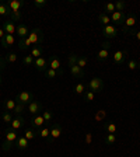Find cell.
<instances>
[{
    "mask_svg": "<svg viewBox=\"0 0 140 157\" xmlns=\"http://www.w3.org/2000/svg\"><path fill=\"white\" fill-rule=\"evenodd\" d=\"M109 48H111V42L107 41V42L102 44V48L98 51L97 53V60L100 62H105L108 58H109Z\"/></svg>",
    "mask_w": 140,
    "mask_h": 157,
    "instance_id": "cell-6",
    "label": "cell"
},
{
    "mask_svg": "<svg viewBox=\"0 0 140 157\" xmlns=\"http://www.w3.org/2000/svg\"><path fill=\"white\" fill-rule=\"evenodd\" d=\"M27 111L32 115V117H35V115H39L41 112H42V105H41L39 101L35 100V101H32L31 104L27 105Z\"/></svg>",
    "mask_w": 140,
    "mask_h": 157,
    "instance_id": "cell-11",
    "label": "cell"
},
{
    "mask_svg": "<svg viewBox=\"0 0 140 157\" xmlns=\"http://www.w3.org/2000/svg\"><path fill=\"white\" fill-rule=\"evenodd\" d=\"M105 117H107V112L102 111V109H100V111L97 112V115H95V119H97V121H102Z\"/></svg>",
    "mask_w": 140,
    "mask_h": 157,
    "instance_id": "cell-47",
    "label": "cell"
},
{
    "mask_svg": "<svg viewBox=\"0 0 140 157\" xmlns=\"http://www.w3.org/2000/svg\"><path fill=\"white\" fill-rule=\"evenodd\" d=\"M31 56H34V58H41V56H44V48L42 46H34L32 49H31V53H29Z\"/></svg>",
    "mask_w": 140,
    "mask_h": 157,
    "instance_id": "cell-28",
    "label": "cell"
},
{
    "mask_svg": "<svg viewBox=\"0 0 140 157\" xmlns=\"http://www.w3.org/2000/svg\"><path fill=\"white\" fill-rule=\"evenodd\" d=\"M116 10H115V3H107L105 4V7H104V13L105 14H112V13H115Z\"/></svg>",
    "mask_w": 140,
    "mask_h": 157,
    "instance_id": "cell-38",
    "label": "cell"
},
{
    "mask_svg": "<svg viewBox=\"0 0 140 157\" xmlns=\"http://www.w3.org/2000/svg\"><path fill=\"white\" fill-rule=\"evenodd\" d=\"M16 100H11V98H7V100H4V102H3V107H4V109L6 111H9V112H13L14 111V108H16Z\"/></svg>",
    "mask_w": 140,
    "mask_h": 157,
    "instance_id": "cell-24",
    "label": "cell"
},
{
    "mask_svg": "<svg viewBox=\"0 0 140 157\" xmlns=\"http://www.w3.org/2000/svg\"><path fill=\"white\" fill-rule=\"evenodd\" d=\"M4 135H6V139H4L3 142V146H2V149H3L4 151H9L11 147L16 144L17 139H18L20 135L17 133V131H13V129H6V132H4Z\"/></svg>",
    "mask_w": 140,
    "mask_h": 157,
    "instance_id": "cell-1",
    "label": "cell"
},
{
    "mask_svg": "<svg viewBox=\"0 0 140 157\" xmlns=\"http://www.w3.org/2000/svg\"><path fill=\"white\" fill-rule=\"evenodd\" d=\"M58 76H62V73L56 72V70H53V69H48V70L45 72V77L46 78H56Z\"/></svg>",
    "mask_w": 140,
    "mask_h": 157,
    "instance_id": "cell-31",
    "label": "cell"
},
{
    "mask_svg": "<svg viewBox=\"0 0 140 157\" xmlns=\"http://www.w3.org/2000/svg\"><path fill=\"white\" fill-rule=\"evenodd\" d=\"M34 6L38 9H42L46 6V0H34Z\"/></svg>",
    "mask_w": 140,
    "mask_h": 157,
    "instance_id": "cell-45",
    "label": "cell"
},
{
    "mask_svg": "<svg viewBox=\"0 0 140 157\" xmlns=\"http://www.w3.org/2000/svg\"><path fill=\"white\" fill-rule=\"evenodd\" d=\"M24 111H25V105H23V104H16V108H14L13 114H14V117H20V115L23 114Z\"/></svg>",
    "mask_w": 140,
    "mask_h": 157,
    "instance_id": "cell-37",
    "label": "cell"
},
{
    "mask_svg": "<svg viewBox=\"0 0 140 157\" xmlns=\"http://www.w3.org/2000/svg\"><path fill=\"white\" fill-rule=\"evenodd\" d=\"M28 38H29V41H31V44H32L34 46H38L44 42L45 36H44V33H42V29L41 28H34L32 31H29Z\"/></svg>",
    "mask_w": 140,
    "mask_h": 157,
    "instance_id": "cell-3",
    "label": "cell"
},
{
    "mask_svg": "<svg viewBox=\"0 0 140 157\" xmlns=\"http://www.w3.org/2000/svg\"><path fill=\"white\" fill-rule=\"evenodd\" d=\"M38 135H39V132L32 129V128H28V129H25V132H24V136H25L27 140H34V139H36Z\"/></svg>",
    "mask_w": 140,
    "mask_h": 157,
    "instance_id": "cell-23",
    "label": "cell"
},
{
    "mask_svg": "<svg viewBox=\"0 0 140 157\" xmlns=\"http://www.w3.org/2000/svg\"><path fill=\"white\" fill-rule=\"evenodd\" d=\"M34 67L38 70V72H44L45 73L49 67V58L45 56H41V58H36L35 62H34Z\"/></svg>",
    "mask_w": 140,
    "mask_h": 157,
    "instance_id": "cell-7",
    "label": "cell"
},
{
    "mask_svg": "<svg viewBox=\"0 0 140 157\" xmlns=\"http://www.w3.org/2000/svg\"><path fill=\"white\" fill-rule=\"evenodd\" d=\"M4 35H6V33H4V29H3V27H0V41L4 38Z\"/></svg>",
    "mask_w": 140,
    "mask_h": 157,
    "instance_id": "cell-48",
    "label": "cell"
},
{
    "mask_svg": "<svg viewBox=\"0 0 140 157\" xmlns=\"http://www.w3.org/2000/svg\"><path fill=\"white\" fill-rule=\"evenodd\" d=\"M0 42H2V46H3L4 49L11 48V46L14 45V35H10V34H6V35H4V38L2 39Z\"/></svg>",
    "mask_w": 140,
    "mask_h": 157,
    "instance_id": "cell-18",
    "label": "cell"
},
{
    "mask_svg": "<svg viewBox=\"0 0 140 157\" xmlns=\"http://www.w3.org/2000/svg\"><path fill=\"white\" fill-rule=\"evenodd\" d=\"M31 46H32V44H31V41H29L28 36H27V38H21L18 41V49L20 51H28Z\"/></svg>",
    "mask_w": 140,
    "mask_h": 157,
    "instance_id": "cell-21",
    "label": "cell"
},
{
    "mask_svg": "<svg viewBox=\"0 0 140 157\" xmlns=\"http://www.w3.org/2000/svg\"><path fill=\"white\" fill-rule=\"evenodd\" d=\"M60 60H59L58 56L52 55L51 58H49V69H53V70H56V72H60L63 75V69L60 67Z\"/></svg>",
    "mask_w": 140,
    "mask_h": 157,
    "instance_id": "cell-13",
    "label": "cell"
},
{
    "mask_svg": "<svg viewBox=\"0 0 140 157\" xmlns=\"http://www.w3.org/2000/svg\"><path fill=\"white\" fill-rule=\"evenodd\" d=\"M133 36H136V39H137V41H140V29H139V31H136V33H134V35Z\"/></svg>",
    "mask_w": 140,
    "mask_h": 157,
    "instance_id": "cell-50",
    "label": "cell"
},
{
    "mask_svg": "<svg viewBox=\"0 0 140 157\" xmlns=\"http://www.w3.org/2000/svg\"><path fill=\"white\" fill-rule=\"evenodd\" d=\"M83 95H84V101H85V102H91L93 100H94V95H95V94H94L93 91H90V90H88V91H85Z\"/></svg>",
    "mask_w": 140,
    "mask_h": 157,
    "instance_id": "cell-43",
    "label": "cell"
},
{
    "mask_svg": "<svg viewBox=\"0 0 140 157\" xmlns=\"http://www.w3.org/2000/svg\"><path fill=\"white\" fill-rule=\"evenodd\" d=\"M115 10H116V11H122V13H125V10H126V2H123V0H118L116 3H115Z\"/></svg>",
    "mask_w": 140,
    "mask_h": 157,
    "instance_id": "cell-32",
    "label": "cell"
},
{
    "mask_svg": "<svg viewBox=\"0 0 140 157\" xmlns=\"http://www.w3.org/2000/svg\"><path fill=\"white\" fill-rule=\"evenodd\" d=\"M25 125V121H24V118L20 115V117H14L11 124H10V129H13V131H18L21 128Z\"/></svg>",
    "mask_w": 140,
    "mask_h": 157,
    "instance_id": "cell-14",
    "label": "cell"
},
{
    "mask_svg": "<svg viewBox=\"0 0 140 157\" xmlns=\"http://www.w3.org/2000/svg\"><path fill=\"white\" fill-rule=\"evenodd\" d=\"M11 9L9 7V3H0V16L2 17H10Z\"/></svg>",
    "mask_w": 140,
    "mask_h": 157,
    "instance_id": "cell-25",
    "label": "cell"
},
{
    "mask_svg": "<svg viewBox=\"0 0 140 157\" xmlns=\"http://www.w3.org/2000/svg\"><path fill=\"white\" fill-rule=\"evenodd\" d=\"M13 118H14V114H13V112H9V111L2 112V119H3V122H6V124H11Z\"/></svg>",
    "mask_w": 140,
    "mask_h": 157,
    "instance_id": "cell-30",
    "label": "cell"
},
{
    "mask_svg": "<svg viewBox=\"0 0 140 157\" xmlns=\"http://www.w3.org/2000/svg\"><path fill=\"white\" fill-rule=\"evenodd\" d=\"M115 142H116V135H115V133H108L107 136H105V143H107L108 146L114 144Z\"/></svg>",
    "mask_w": 140,
    "mask_h": 157,
    "instance_id": "cell-39",
    "label": "cell"
},
{
    "mask_svg": "<svg viewBox=\"0 0 140 157\" xmlns=\"http://www.w3.org/2000/svg\"><path fill=\"white\" fill-rule=\"evenodd\" d=\"M126 58H127V51H125V49L115 51L114 55H112V59H114L115 65H123V63L126 62Z\"/></svg>",
    "mask_w": 140,
    "mask_h": 157,
    "instance_id": "cell-9",
    "label": "cell"
},
{
    "mask_svg": "<svg viewBox=\"0 0 140 157\" xmlns=\"http://www.w3.org/2000/svg\"><path fill=\"white\" fill-rule=\"evenodd\" d=\"M62 135V126L60 124H53L52 128H51V137L52 139H58Z\"/></svg>",
    "mask_w": 140,
    "mask_h": 157,
    "instance_id": "cell-20",
    "label": "cell"
},
{
    "mask_svg": "<svg viewBox=\"0 0 140 157\" xmlns=\"http://www.w3.org/2000/svg\"><path fill=\"white\" fill-rule=\"evenodd\" d=\"M85 142H87V143H91V133H90V132L87 133V137H85Z\"/></svg>",
    "mask_w": 140,
    "mask_h": 157,
    "instance_id": "cell-49",
    "label": "cell"
},
{
    "mask_svg": "<svg viewBox=\"0 0 140 157\" xmlns=\"http://www.w3.org/2000/svg\"><path fill=\"white\" fill-rule=\"evenodd\" d=\"M87 65H88V58L87 56H78L77 58V66L78 67L84 69Z\"/></svg>",
    "mask_w": 140,
    "mask_h": 157,
    "instance_id": "cell-33",
    "label": "cell"
},
{
    "mask_svg": "<svg viewBox=\"0 0 140 157\" xmlns=\"http://www.w3.org/2000/svg\"><path fill=\"white\" fill-rule=\"evenodd\" d=\"M16 34L20 36V39H21V38H27V36H28V34H29V29H28V27H27L24 23H18V24H17Z\"/></svg>",
    "mask_w": 140,
    "mask_h": 157,
    "instance_id": "cell-15",
    "label": "cell"
},
{
    "mask_svg": "<svg viewBox=\"0 0 140 157\" xmlns=\"http://www.w3.org/2000/svg\"><path fill=\"white\" fill-rule=\"evenodd\" d=\"M105 128H107L108 133H116V131H118V126H116V124H115V122H107Z\"/></svg>",
    "mask_w": 140,
    "mask_h": 157,
    "instance_id": "cell-35",
    "label": "cell"
},
{
    "mask_svg": "<svg viewBox=\"0 0 140 157\" xmlns=\"http://www.w3.org/2000/svg\"><path fill=\"white\" fill-rule=\"evenodd\" d=\"M21 18H23V13H21V11H11V14H10V20H11L14 24L20 23Z\"/></svg>",
    "mask_w": 140,
    "mask_h": 157,
    "instance_id": "cell-29",
    "label": "cell"
},
{
    "mask_svg": "<svg viewBox=\"0 0 140 157\" xmlns=\"http://www.w3.org/2000/svg\"><path fill=\"white\" fill-rule=\"evenodd\" d=\"M17 59H18V56H17L14 52H10V53H7V55H6V60H7V62H10V63L17 62Z\"/></svg>",
    "mask_w": 140,
    "mask_h": 157,
    "instance_id": "cell-42",
    "label": "cell"
},
{
    "mask_svg": "<svg viewBox=\"0 0 140 157\" xmlns=\"http://www.w3.org/2000/svg\"><path fill=\"white\" fill-rule=\"evenodd\" d=\"M2 107H3V104H2V101H0V111H2Z\"/></svg>",
    "mask_w": 140,
    "mask_h": 157,
    "instance_id": "cell-52",
    "label": "cell"
},
{
    "mask_svg": "<svg viewBox=\"0 0 140 157\" xmlns=\"http://www.w3.org/2000/svg\"><path fill=\"white\" fill-rule=\"evenodd\" d=\"M45 119H44L42 118V115L39 114V115H35V117H32L31 118V128H32V129H35V131H41V129H42L44 126H45Z\"/></svg>",
    "mask_w": 140,
    "mask_h": 157,
    "instance_id": "cell-10",
    "label": "cell"
},
{
    "mask_svg": "<svg viewBox=\"0 0 140 157\" xmlns=\"http://www.w3.org/2000/svg\"><path fill=\"white\" fill-rule=\"evenodd\" d=\"M39 136L44 137V139H48L49 143H52V142H53V139L51 137V129H49V128H46V126H44L42 129L39 131Z\"/></svg>",
    "mask_w": 140,
    "mask_h": 157,
    "instance_id": "cell-26",
    "label": "cell"
},
{
    "mask_svg": "<svg viewBox=\"0 0 140 157\" xmlns=\"http://www.w3.org/2000/svg\"><path fill=\"white\" fill-rule=\"evenodd\" d=\"M98 21H100V24H101L102 27H105V25H108V24H111V16H108V14H105V13H101L98 16Z\"/></svg>",
    "mask_w": 140,
    "mask_h": 157,
    "instance_id": "cell-27",
    "label": "cell"
},
{
    "mask_svg": "<svg viewBox=\"0 0 140 157\" xmlns=\"http://www.w3.org/2000/svg\"><path fill=\"white\" fill-rule=\"evenodd\" d=\"M70 73H72V76L73 77H76V78H83L84 77V70H83L81 67H78L77 65H73V66H70Z\"/></svg>",
    "mask_w": 140,
    "mask_h": 157,
    "instance_id": "cell-19",
    "label": "cell"
},
{
    "mask_svg": "<svg viewBox=\"0 0 140 157\" xmlns=\"http://www.w3.org/2000/svg\"><path fill=\"white\" fill-rule=\"evenodd\" d=\"M6 65H7L6 56H2V55H0V72H3L4 69H6Z\"/></svg>",
    "mask_w": 140,
    "mask_h": 157,
    "instance_id": "cell-46",
    "label": "cell"
},
{
    "mask_svg": "<svg viewBox=\"0 0 140 157\" xmlns=\"http://www.w3.org/2000/svg\"><path fill=\"white\" fill-rule=\"evenodd\" d=\"M85 84H83V83H77V84H76V87H74V93L77 95H81V94H84L85 93Z\"/></svg>",
    "mask_w": 140,
    "mask_h": 157,
    "instance_id": "cell-34",
    "label": "cell"
},
{
    "mask_svg": "<svg viewBox=\"0 0 140 157\" xmlns=\"http://www.w3.org/2000/svg\"><path fill=\"white\" fill-rule=\"evenodd\" d=\"M102 35L107 39H114L118 36V28L112 24H108V25L102 27Z\"/></svg>",
    "mask_w": 140,
    "mask_h": 157,
    "instance_id": "cell-8",
    "label": "cell"
},
{
    "mask_svg": "<svg viewBox=\"0 0 140 157\" xmlns=\"http://www.w3.org/2000/svg\"><path fill=\"white\" fill-rule=\"evenodd\" d=\"M77 58H78V56L76 55V53H70V55H69V58H67L69 67H70V66H73V65H77Z\"/></svg>",
    "mask_w": 140,
    "mask_h": 157,
    "instance_id": "cell-41",
    "label": "cell"
},
{
    "mask_svg": "<svg viewBox=\"0 0 140 157\" xmlns=\"http://www.w3.org/2000/svg\"><path fill=\"white\" fill-rule=\"evenodd\" d=\"M41 115H42V118L45 119V122H51L53 118V112L51 111V109H45V111L41 112Z\"/></svg>",
    "mask_w": 140,
    "mask_h": 157,
    "instance_id": "cell-36",
    "label": "cell"
},
{
    "mask_svg": "<svg viewBox=\"0 0 140 157\" xmlns=\"http://www.w3.org/2000/svg\"><path fill=\"white\" fill-rule=\"evenodd\" d=\"M125 20H126V14L122 11H115L111 14V21H114L115 25H123Z\"/></svg>",
    "mask_w": 140,
    "mask_h": 157,
    "instance_id": "cell-12",
    "label": "cell"
},
{
    "mask_svg": "<svg viewBox=\"0 0 140 157\" xmlns=\"http://www.w3.org/2000/svg\"><path fill=\"white\" fill-rule=\"evenodd\" d=\"M32 101H35V95L31 91H20L16 97V102L17 104H23V105H28Z\"/></svg>",
    "mask_w": 140,
    "mask_h": 157,
    "instance_id": "cell-2",
    "label": "cell"
},
{
    "mask_svg": "<svg viewBox=\"0 0 140 157\" xmlns=\"http://www.w3.org/2000/svg\"><path fill=\"white\" fill-rule=\"evenodd\" d=\"M88 88H90V91L95 93H101L104 90V80L101 77H93L88 83Z\"/></svg>",
    "mask_w": 140,
    "mask_h": 157,
    "instance_id": "cell-4",
    "label": "cell"
},
{
    "mask_svg": "<svg viewBox=\"0 0 140 157\" xmlns=\"http://www.w3.org/2000/svg\"><path fill=\"white\" fill-rule=\"evenodd\" d=\"M28 142H29V140H27L24 135H20L14 146H16L18 150H25V149H28Z\"/></svg>",
    "mask_w": 140,
    "mask_h": 157,
    "instance_id": "cell-17",
    "label": "cell"
},
{
    "mask_svg": "<svg viewBox=\"0 0 140 157\" xmlns=\"http://www.w3.org/2000/svg\"><path fill=\"white\" fill-rule=\"evenodd\" d=\"M137 66H139V62H137L136 59H131L129 63H127V69H129V70H136Z\"/></svg>",
    "mask_w": 140,
    "mask_h": 157,
    "instance_id": "cell-44",
    "label": "cell"
},
{
    "mask_svg": "<svg viewBox=\"0 0 140 157\" xmlns=\"http://www.w3.org/2000/svg\"><path fill=\"white\" fill-rule=\"evenodd\" d=\"M3 29L6 34H10V35H13V34H16V29H17V25L11 21V20H7V21H4L3 23Z\"/></svg>",
    "mask_w": 140,
    "mask_h": 157,
    "instance_id": "cell-16",
    "label": "cell"
},
{
    "mask_svg": "<svg viewBox=\"0 0 140 157\" xmlns=\"http://www.w3.org/2000/svg\"><path fill=\"white\" fill-rule=\"evenodd\" d=\"M34 62H35V58L31 55H25L23 58V63L25 66H34Z\"/></svg>",
    "mask_w": 140,
    "mask_h": 157,
    "instance_id": "cell-40",
    "label": "cell"
},
{
    "mask_svg": "<svg viewBox=\"0 0 140 157\" xmlns=\"http://www.w3.org/2000/svg\"><path fill=\"white\" fill-rule=\"evenodd\" d=\"M23 6L24 3L21 0H11V2H9V7L11 9V11H21Z\"/></svg>",
    "mask_w": 140,
    "mask_h": 157,
    "instance_id": "cell-22",
    "label": "cell"
},
{
    "mask_svg": "<svg viewBox=\"0 0 140 157\" xmlns=\"http://www.w3.org/2000/svg\"><path fill=\"white\" fill-rule=\"evenodd\" d=\"M137 69H139V70H140V62H139V66H137Z\"/></svg>",
    "mask_w": 140,
    "mask_h": 157,
    "instance_id": "cell-53",
    "label": "cell"
},
{
    "mask_svg": "<svg viewBox=\"0 0 140 157\" xmlns=\"http://www.w3.org/2000/svg\"><path fill=\"white\" fill-rule=\"evenodd\" d=\"M2 83H3V78H2V75H0V86H2Z\"/></svg>",
    "mask_w": 140,
    "mask_h": 157,
    "instance_id": "cell-51",
    "label": "cell"
},
{
    "mask_svg": "<svg viewBox=\"0 0 140 157\" xmlns=\"http://www.w3.org/2000/svg\"><path fill=\"white\" fill-rule=\"evenodd\" d=\"M136 23H137V17L134 16V14H129V16L126 17V20H125L123 25H122L123 33L129 34L131 31H133V27L136 25Z\"/></svg>",
    "mask_w": 140,
    "mask_h": 157,
    "instance_id": "cell-5",
    "label": "cell"
}]
</instances>
